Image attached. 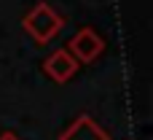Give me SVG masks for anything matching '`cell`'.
<instances>
[{"label": "cell", "instance_id": "2", "mask_svg": "<svg viewBox=\"0 0 153 140\" xmlns=\"http://www.w3.org/2000/svg\"><path fill=\"white\" fill-rule=\"evenodd\" d=\"M67 51L78 59V65H81V62L89 65V62H94V59L105 51V40H102V35H100L94 27H81V30L70 38Z\"/></svg>", "mask_w": 153, "mask_h": 140}, {"label": "cell", "instance_id": "3", "mask_svg": "<svg viewBox=\"0 0 153 140\" xmlns=\"http://www.w3.org/2000/svg\"><path fill=\"white\" fill-rule=\"evenodd\" d=\"M43 73L54 81V84H67L75 73H78V59L67 51V49H56L46 57L43 62Z\"/></svg>", "mask_w": 153, "mask_h": 140}, {"label": "cell", "instance_id": "4", "mask_svg": "<svg viewBox=\"0 0 153 140\" xmlns=\"http://www.w3.org/2000/svg\"><path fill=\"white\" fill-rule=\"evenodd\" d=\"M59 140H108V135L100 130V124L89 116H78L62 135Z\"/></svg>", "mask_w": 153, "mask_h": 140}, {"label": "cell", "instance_id": "1", "mask_svg": "<svg viewBox=\"0 0 153 140\" xmlns=\"http://www.w3.org/2000/svg\"><path fill=\"white\" fill-rule=\"evenodd\" d=\"M22 27L24 32L38 43V46H46L48 40L56 38V32L65 27V19L48 5V3H35L32 11L22 19Z\"/></svg>", "mask_w": 153, "mask_h": 140}, {"label": "cell", "instance_id": "5", "mask_svg": "<svg viewBox=\"0 0 153 140\" xmlns=\"http://www.w3.org/2000/svg\"><path fill=\"white\" fill-rule=\"evenodd\" d=\"M0 140H19V138H16L13 132H5V135H3V138H0Z\"/></svg>", "mask_w": 153, "mask_h": 140}]
</instances>
